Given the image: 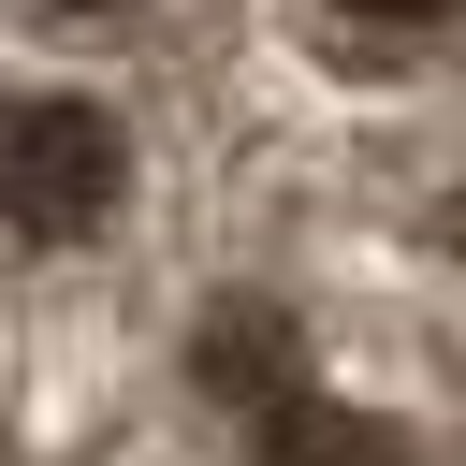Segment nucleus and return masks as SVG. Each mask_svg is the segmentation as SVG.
Returning a JSON list of instances; mask_svg holds the SVG:
<instances>
[{
  "label": "nucleus",
  "instance_id": "obj_1",
  "mask_svg": "<svg viewBox=\"0 0 466 466\" xmlns=\"http://www.w3.org/2000/svg\"><path fill=\"white\" fill-rule=\"evenodd\" d=\"M116 175H131V146H116V116L102 102H15L0 116V218L15 233H102V204H116Z\"/></svg>",
  "mask_w": 466,
  "mask_h": 466
},
{
  "label": "nucleus",
  "instance_id": "obj_2",
  "mask_svg": "<svg viewBox=\"0 0 466 466\" xmlns=\"http://www.w3.org/2000/svg\"><path fill=\"white\" fill-rule=\"evenodd\" d=\"M248 466H408V437H393V422H364V408H335V393H277Z\"/></svg>",
  "mask_w": 466,
  "mask_h": 466
},
{
  "label": "nucleus",
  "instance_id": "obj_3",
  "mask_svg": "<svg viewBox=\"0 0 466 466\" xmlns=\"http://www.w3.org/2000/svg\"><path fill=\"white\" fill-rule=\"evenodd\" d=\"M204 393H233L248 422H262L277 393H306V364H291V320H262V306H218V320H204Z\"/></svg>",
  "mask_w": 466,
  "mask_h": 466
},
{
  "label": "nucleus",
  "instance_id": "obj_4",
  "mask_svg": "<svg viewBox=\"0 0 466 466\" xmlns=\"http://www.w3.org/2000/svg\"><path fill=\"white\" fill-rule=\"evenodd\" d=\"M335 15H364V29H422V15H451V0H335Z\"/></svg>",
  "mask_w": 466,
  "mask_h": 466
}]
</instances>
